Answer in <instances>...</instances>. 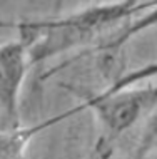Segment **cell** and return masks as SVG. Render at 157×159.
I'll return each instance as SVG.
<instances>
[{"label": "cell", "mask_w": 157, "mask_h": 159, "mask_svg": "<svg viewBox=\"0 0 157 159\" xmlns=\"http://www.w3.org/2000/svg\"><path fill=\"white\" fill-rule=\"evenodd\" d=\"M137 2L139 0H122L90 7L63 19L20 22V40L28 47L30 62L44 61L52 55L89 44L112 25L129 19L141 8H147V3L139 5Z\"/></svg>", "instance_id": "1"}, {"label": "cell", "mask_w": 157, "mask_h": 159, "mask_svg": "<svg viewBox=\"0 0 157 159\" xmlns=\"http://www.w3.org/2000/svg\"><path fill=\"white\" fill-rule=\"evenodd\" d=\"M154 75H157V64H149L147 67L119 79L102 94H97L85 101L87 109L95 111L105 131L102 144L97 146L100 154L104 151V146H109L114 139L132 127L146 112L157 106V84L141 89H129L137 80Z\"/></svg>", "instance_id": "2"}, {"label": "cell", "mask_w": 157, "mask_h": 159, "mask_svg": "<svg viewBox=\"0 0 157 159\" xmlns=\"http://www.w3.org/2000/svg\"><path fill=\"white\" fill-rule=\"evenodd\" d=\"M30 64L28 47L22 40L0 45V107L17 127L19 94Z\"/></svg>", "instance_id": "3"}, {"label": "cell", "mask_w": 157, "mask_h": 159, "mask_svg": "<svg viewBox=\"0 0 157 159\" xmlns=\"http://www.w3.org/2000/svg\"><path fill=\"white\" fill-rule=\"evenodd\" d=\"M87 106L85 102L80 104L74 109H69L62 114H57L54 117H49L47 121L44 122H39L35 126H30V127H14L10 131H5V132H0V159H24V152L27 149V144L28 141L32 139L33 136H37L39 132L45 131V129L55 126V124L65 121L67 117L70 116H75L82 111H85Z\"/></svg>", "instance_id": "4"}, {"label": "cell", "mask_w": 157, "mask_h": 159, "mask_svg": "<svg viewBox=\"0 0 157 159\" xmlns=\"http://www.w3.org/2000/svg\"><path fill=\"white\" fill-rule=\"evenodd\" d=\"M20 22H8V20H2L0 19V29H17L19 30Z\"/></svg>", "instance_id": "5"}, {"label": "cell", "mask_w": 157, "mask_h": 159, "mask_svg": "<svg viewBox=\"0 0 157 159\" xmlns=\"http://www.w3.org/2000/svg\"><path fill=\"white\" fill-rule=\"evenodd\" d=\"M152 159H157V154H155V156H154V157H152Z\"/></svg>", "instance_id": "6"}]
</instances>
